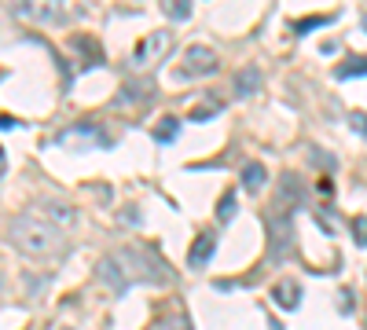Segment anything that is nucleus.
I'll return each instance as SVG.
<instances>
[{
	"instance_id": "obj_3",
	"label": "nucleus",
	"mask_w": 367,
	"mask_h": 330,
	"mask_svg": "<svg viewBox=\"0 0 367 330\" xmlns=\"http://www.w3.org/2000/svg\"><path fill=\"white\" fill-rule=\"evenodd\" d=\"M169 48H172V33H165V30L147 33V37L136 44V52H133V66H136V70H147V66H155Z\"/></svg>"
},
{
	"instance_id": "obj_9",
	"label": "nucleus",
	"mask_w": 367,
	"mask_h": 330,
	"mask_svg": "<svg viewBox=\"0 0 367 330\" xmlns=\"http://www.w3.org/2000/svg\"><path fill=\"white\" fill-rule=\"evenodd\" d=\"M261 184H265V165L261 162H246L243 165V187L246 191H261Z\"/></svg>"
},
{
	"instance_id": "obj_18",
	"label": "nucleus",
	"mask_w": 367,
	"mask_h": 330,
	"mask_svg": "<svg viewBox=\"0 0 367 330\" xmlns=\"http://www.w3.org/2000/svg\"><path fill=\"white\" fill-rule=\"evenodd\" d=\"M349 125L360 132V136L367 140V114H360V110H356V114H349Z\"/></svg>"
},
{
	"instance_id": "obj_11",
	"label": "nucleus",
	"mask_w": 367,
	"mask_h": 330,
	"mask_svg": "<svg viewBox=\"0 0 367 330\" xmlns=\"http://www.w3.org/2000/svg\"><path fill=\"white\" fill-rule=\"evenodd\" d=\"M235 209H239V202H235V191H224L221 202H217V220H221V224H228V220L235 216Z\"/></svg>"
},
{
	"instance_id": "obj_10",
	"label": "nucleus",
	"mask_w": 367,
	"mask_h": 330,
	"mask_svg": "<svg viewBox=\"0 0 367 330\" xmlns=\"http://www.w3.org/2000/svg\"><path fill=\"white\" fill-rule=\"evenodd\" d=\"M363 74H367V55H356V59L341 62L338 70H334V77H341V81H349V77H363Z\"/></svg>"
},
{
	"instance_id": "obj_12",
	"label": "nucleus",
	"mask_w": 367,
	"mask_h": 330,
	"mask_svg": "<svg viewBox=\"0 0 367 330\" xmlns=\"http://www.w3.org/2000/svg\"><path fill=\"white\" fill-rule=\"evenodd\" d=\"M334 22V15H309V18H297L294 22V33H305V30H316V26H327Z\"/></svg>"
},
{
	"instance_id": "obj_21",
	"label": "nucleus",
	"mask_w": 367,
	"mask_h": 330,
	"mask_svg": "<svg viewBox=\"0 0 367 330\" xmlns=\"http://www.w3.org/2000/svg\"><path fill=\"white\" fill-rule=\"evenodd\" d=\"M363 30H367V15H363Z\"/></svg>"
},
{
	"instance_id": "obj_15",
	"label": "nucleus",
	"mask_w": 367,
	"mask_h": 330,
	"mask_svg": "<svg viewBox=\"0 0 367 330\" xmlns=\"http://www.w3.org/2000/svg\"><path fill=\"white\" fill-rule=\"evenodd\" d=\"M221 110V99H209V103H202V106H195V114H191V121H206V118H213Z\"/></svg>"
},
{
	"instance_id": "obj_1",
	"label": "nucleus",
	"mask_w": 367,
	"mask_h": 330,
	"mask_svg": "<svg viewBox=\"0 0 367 330\" xmlns=\"http://www.w3.org/2000/svg\"><path fill=\"white\" fill-rule=\"evenodd\" d=\"M99 279L111 290H128L133 282H165V272H158V264H150L140 250H118L99 260Z\"/></svg>"
},
{
	"instance_id": "obj_19",
	"label": "nucleus",
	"mask_w": 367,
	"mask_h": 330,
	"mask_svg": "<svg viewBox=\"0 0 367 330\" xmlns=\"http://www.w3.org/2000/svg\"><path fill=\"white\" fill-rule=\"evenodd\" d=\"M0 128H15V118H8V114H0Z\"/></svg>"
},
{
	"instance_id": "obj_22",
	"label": "nucleus",
	"mask_w": 367,
	"mask_h": 330,
	"mask_svg": "<svg viewBox=\"0 0 367 330\" xmlns=\"http://www.w3.org/2000/svg\"><path fill=\"white\" fill-rule=\"evenodd\" d=\"M67 330H70V326H67Z\"/></svg>"
},
{
	"instance_id": "obj_16",
	"label": "nucleus",
	"mask_w": 367,
	"mask_h": 330,
	"mask_svg": "<svg viewBox=\"0 0 367 330\" xmlns=\"http://www.w3.org/2000/svg\"><path fill=\"white\" fill-rule=\"evenodd\" d=\"M353 238L367 246V216H353Z\"/></svg>"
},
{
	"instance_id": "obj_5",
	"label": "nucleus",
	"mask_w": 367,
	"mask_h": 330,
	"mask_svg": "<svg viewBox=\"0 0 367 330\" xmlns=\"http://www.w3.org/2000/svg\"><path fill=\"white\" fill-rule=\"evenodd\" d=\"M59 143L62 147H77V143H84V147H106V140H103V132L99 128H89V125H77V128H67V132H59Z\"/></svg>"
},
{
	"instance_id": "obj_20",
	"label": "nucleus",
	"mask_w": 367,
	"mask_h": 330,
	"mask_svg": "<svg viewBox=\"0 0 367 330\" xmlns=\"http://www.w3.org/2000/svg\"><path fill=\"white\" fill-rule=\"evenodd\" d=\"M0 172H4V147H0Z\"/></svg>"
},
{
	"instance_id": "obj_2",
	"label": "nucleus",
	"mask_w": 367,
	"mask_h": 330,
	"mask_svg": "<svg viewBox=\"0 0 367 330\" xmlns=\"http://www.w3.org/2000/svg\"><path fill=\"white\" fill-rule=\"evenodd\" d=\"M8 238L15 242V250H23L30 257H52L55 250H62V231L52 228L48 220H40V216H15L11 220V228H8Z\"/></svg>"
},
{
	"instance_id": "obj_13",
	"label": "nucleus",
	"mask_w": 367,
	"mask_h": 330,
	"mask_svg": "<svg viewBox=\"0 0 367 330\" xmlns=\"http://www.w3.org/2000/svg\"><path fill=\"white\" fill-rule=\"evenodd\" d=\"M177 132H180V121H177V118H162V125L155 128V140H162V143H169L172 136H177Z\"/></svg>"
},
{
	"instance_id": "obj_8",
	"label": "nucleus",
	"mask_w": 367,
	"mask_h": 330,
	"mask_svg": "<svg viewBox=\"0 0 367 330\" xmlns=\"http://www.w3.org/2000/svg\"><path fill=\"white\" fill-rule=\"evenodd\" d=\"M231 84H235V96H253L257 88H261V70H257V66H243Z\"/></svg>"
},
{
	"instance_id": "obj_6",
	"label": "nucleus",
	"mask_w": 367,
	"mask_h": 330,
	"mask_svg": "<svg viewBox=\"0 0 367 330\" xmlns=\"http://www.w3.org/2000/svg\"><path fill=\"white\" fill-rule=\"evenodd\" d=\"M213 253H217V235L202 231L195 238V246H191V253H187V264H191V268H206V264L213 260Z\"/></svg>"
},
{
	"instance_id": "obj_17",
	"label": "nucleus",
	"mask_w": 367,
	"mask_h": 330,
	"mask_svg": "<svg viewBox=\"0 0 367 330\" xmlns=\"http://www.w3.org/2000/svg\"><path fill=\"white\" fill-rule=\"evenodd\" d=\"M165 15L177 18V22H184V18L191 15V8H187V4H165Z\"/></svg>"
},
{
	"instance_id": "obj_14",
	"label": "nucleus",
	"mask_w": 367,
	"mask_h": 330,
	"mask_svg": "<svg viewBox=\"0 0 367 330\" xmlns=\"http://www.w3.org/2000/svg\"><path fill=\"white\" fill-rule=\"evenodd\" d=\"M150 330H191V323H187V316H165V319H158Z\"/></svg>"
},
{
	"instance_id": "obj_4",
	"label": "nucleus",
	"mask_w": 367,
	"mask_h": 330,
	"mask_svg": "<svg viewBox=\"0 0 367 330\" xmlns=\"http://www.w3.org/2000/svg\"><path fill=\"white\" fill-rule=\"evenodd\" d=\"M213 70H217V52L206 44H191L180 59V77H206Z\"/></svg>"
},
{
	"instance_id": "obj_7",
	"label": "nucleus",
	"mask_w": 367,
	"mask_h": 330,
	"mask_svg": "<svg viewBox=\"0 0 367 330\" xmlns=\"http://www.w3.org/2000/svg\"><path fill=\"white\" fill-rule=\"evenodd\" d=\"M272 301H275L279 308H287V312H294V308L301 304V286H297L294 279H279V282L272 286Z\"/></svg>"
}]
</instances>
